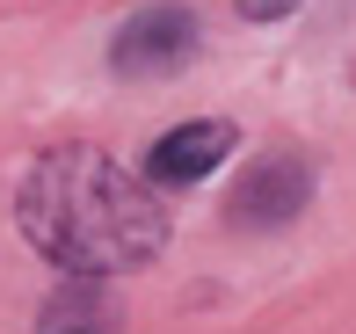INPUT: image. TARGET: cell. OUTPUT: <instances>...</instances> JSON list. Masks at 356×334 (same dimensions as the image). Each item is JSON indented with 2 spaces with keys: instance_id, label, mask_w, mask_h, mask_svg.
Returning a JSON list of instances; mask_svg holds the SVG:
<instances>
[{
  "instance_id": "5b68a950",
  "label": "cell",
  "mask_w": 356,
  "mask_h": 334,
  "mask_svg": "<svg viewBox=\"0 0 356 334\" xmlns=\"http://www.w3.org/2000/svg\"><path fill=\"white\" fill-rule=\"evenodd\" d=\"M37 334H117V306H109L88 276H73L66 291L44 306V327Z\"/></svg>"
},
{
  "instance_id": "7a4b0ae2",
  "label": "cell",
  "mask_w": 356,
  "mask_h": 334,
  "mask_svg": "<svg viewBox=\"0 0 356 334\" xmlns=\"http://www.w3.org/2000/svg\"><path fill=\"white\" fill-rule=\"evenodd\" d=\"M189 51H197V15L189 8H138L131 22L117 29V44H109V66L131 73V81H160V73H175Z\"/></svg>"
},
{
  "instance_id": "6da1fadb",
  "label": "cell",
  "mask_w": 356,
  "mask_h": 334,
  "mask_svg": "<svg viewBox=\"0 0 356 334\" xmlns=\"http://www.w3.org/2000/svg\"><path fill=\"white\" fill-rule=\"evenodd\" d=\"M15 218L44 262H58L66 276H88V283L145 269L168 247V203L153 197V182L117 167L102 146H51L22 174Z\"/></svg>"
},
{
  "instance_id": "3957f363",
  "label": "cell",
  "mask_w": 356,
  "mask_h": 334,
  "mask_svg": "<svg viewBox=\"0 0 356 334\" xmlns=\"http://www.w3.org/2000/svg\"><path fill=\"white\" fill-rule=\"evenodd\" d=\"M225 153H233V124H218V117L175 124V131L145 153V182H153V189H189V182H204Z\"/></svg>"
},
{
  "instance_id": "277c9868",
  "label": "cell",
  "mask_w": 356,
  "mask_h": 334,
  "mask_svg": "<svg viewBox=\"0 0 356 334\" xmlns=\"http://www.w3.org/2000/svg\"><path fill=\"white\" fill-rule=\"evenodd\" d=\"M305 189H313V174H305L298 160H262L248 182L233 189V218L240 226H277V218H291L305 203Z\"/></svg>"
},
{
  "instance_id": "8992f818",
  "label": "cell",
  "mask_w": 356,
  "mask_h": 334,
  "mask_svg": "<svg viewBox=\"0 0 356 334\" xmlns=\"http://www.w3.org/2000/svg\"><path fill=\"white\" fill-rule=\"evenodd\" d=\"M233 8L248 15V22H277V15H291L298 0H233Z\"/></svg>"
}]
</instances>
